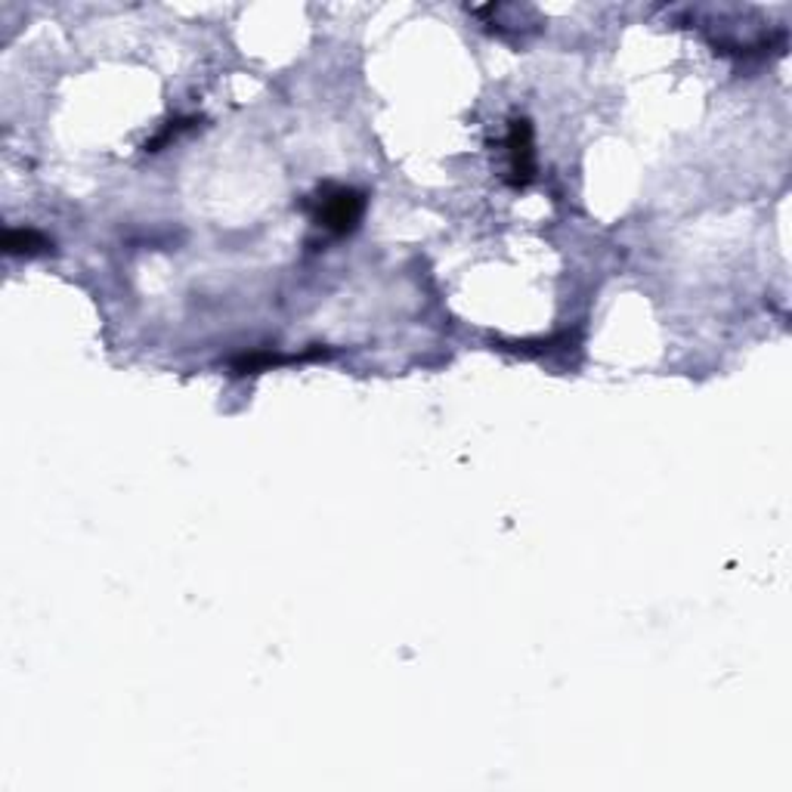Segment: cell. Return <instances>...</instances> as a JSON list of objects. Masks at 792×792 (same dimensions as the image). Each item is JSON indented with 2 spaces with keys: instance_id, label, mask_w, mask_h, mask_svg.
Wrapping results in <instances>:
<instances>
[{
  "instance_id": "1",
  "label": "cell",
  "mask_w": 792,
  "mask_h": 792,
  "mask_svg": "<svg viewBox=\"0 0 792 792\" xmlns=\"http://www.w3.org/2000/svg\"><path fill=\"white\" fill-rule=\"evenodd\" d=\"M366 214V193L353 186H322L313 198V220L331 235H348L360 227Z\"/></svg>"
},
{
  "instance_id": "2",
  "label": "cell",
  "mask_w": 792,
  "mask_h": 792,
  "mask_svg": "<svg viewBox=\"0 0 792 792\" xmlns=\"http://www.w3.org/2000/svg\"><path fill=\"white\" fill-rule=\"evenodd\" d=\"M504 153H508V174L511 186H526L536 180V146H533V124L526 118H514L508 136H504Z\"/></svg>"
},
{
  "instance_id": "3",
  "label": "cell",
  "mask_w": 792,
  "mask_h": 792,
  "mask_svg": "<svg viewBox=\"0 0 792 792\" xmlns=\"http://www.w3.org/2000/svg\"><path fill=\"white\" fill-rule=\"evenodd\" d=\"M319 356H329L322 348L307 350V353H294V356H285V353H276V350H254V353H245L239 360H232V371L239 375H248V371H267V368L276 366H289V363H304V360H319Z\"/></svg>"
},
{
  "instance_id": "4",
  "label": "cell",
  "mask_w": 792,
  "mask_h": 792,
  "mask_svg": "<svg viewBox=\"0 0 792 792\" xmlns=\"http://www.w3.org/2000/svg\"><path fill=\"white\" fill-rule=\"evenodd\" d=\"M3 252L13 257H38V254L53 252V242L38 230H7L3 235Z\"/></svg>"
}]
</instances>
